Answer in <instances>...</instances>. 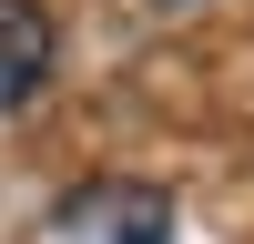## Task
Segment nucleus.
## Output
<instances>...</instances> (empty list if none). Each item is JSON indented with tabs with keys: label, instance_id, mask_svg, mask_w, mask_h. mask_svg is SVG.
<instances>
[{
	"label": "nucleus",
	"instance_id": "obj_1",
	"mask_svg": "<svg viewBox=\"0 0 254 244\" xmlns=\"http://www.w3.org/2000/svg\"><path fill=\"white\" fill-rule=\"evenodd\" d=\"M61 234H81V244H173V193H153V183H92V193L61 203Z\"/></svg>",
	"mask_w": 254,
	"mask_h": 244
},
{
	"label": "nucleus",
	"instance_id": "obj_2",
	"mask_svg": "<svg viewBox=\"0 0 254 244\" xmlns=\"http://www.w3.org/2000/svg\"><path fill=\"white\" fill-rule=\"evenodd\" d=\"M41 71H51V10L41 0H0V112L31 102Z\"/></svg>",
	"mask_w": 254,
	"mask_h": 244
}]
</instances>
